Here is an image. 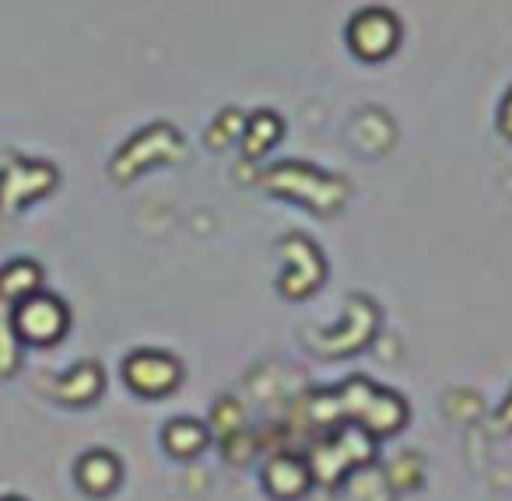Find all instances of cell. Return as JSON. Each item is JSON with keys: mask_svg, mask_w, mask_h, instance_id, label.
<instances>
[{"mask_svg": "<svg viewBox=\"0 0 512 501\" xmlns=\"http://www.w3.org/2000/svg\"><path fill=\"white\" fill-rule=\"evenodd\" d=\"M67 316L57 302L50 298H36V302H25L18 309V337L32 340V344H50V340L60 337Z\"/></svg>", "mask_w": 512, "mask_h": 501, "instance_id": "6da1fadb", "label": "cell"}, {"mask_svg": "<svg viewBox=\"0 0 512 501\" xmlns=\"http://www.w3.org/2000/svg\"><path fill=\"white\" fill-rule=\"evenodd\" d=\"M127 379L130 386H137L141 393H165L176 379V365L169 358H151V354H141L127 365Z\"/></svg>", "mask_w": 512, "mask_h": 501, "instance_id": "7a4b0ae2", "label": "cell"}, {"mask_svg": "<svg viewBox=\"0 0 512 501\" xmlns=\"http://www.w3.org/2000/svg\"><path fill=\"white\" fill-rule=\"evenodd\" d=\"M78 477H81V484H85V491L106 494L109 487H116V480H120V466H116V459L106 456V452H92V456L81 459Z\"/></svg>", "mask_w": 512, "mask_h": 501, "instance_id": "3957f363", "label": "cell"}, {"mask_svg": "<svg viewBox=\"0 0 512 501\" xmlns=\"http://www.w3.org/2000/svg\"><path fill=\"white\" fill-rule=\"evenodd\" d=\"M8 501H15V498H8Z\"/></svg>", "mask_w": 512, "mask_h": 501, "instance_id": "277c9868", "label": "cell"}]
</instances>
